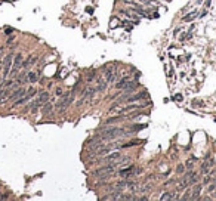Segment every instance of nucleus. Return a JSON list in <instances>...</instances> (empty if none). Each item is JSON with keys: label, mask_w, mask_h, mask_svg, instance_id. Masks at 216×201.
<instances>
[{"label": "nucleus", "mask_w": 216, "mask_h": 201, "mask_svg": "<svg viewBox=\"0 0 216 201\" xmlns=\"http://www.w3.org/2000/svg\"><path fill=\"white\" fill-rule=\"evenodd\" d=\"M195 163V158L192 157V158H190L188 161H187V167H192V164Z\"/></svg>", "instance_id": "obj_20"}, {"label": "nucleus", "mask_w": 216, "mask_h": 201, "mask_svg": "<svg viewBox=\"0 0 216 201\" xmlns=\"http://www.w3.org/2000/svg\"><path fill=\"white\" fill-rule=\"evenodd\" d=\"M0 67H2V58H0Z\"/></svg>", "instance_id": "obj_27"}, {"label": "nucleus", "mask_w": 216, "mask_h": 201, "mask_svg": "<svg viewBox=\"0 0 216 201\" xmlns=\"http://www.w3.org/2000/svg\"><path fill=\"white\" fill-rule=\"evenodd\" d=\"M12 42H14V37H9V39H8V44H9V43H12Z\"/></svg>", "instance_id": "obj_26"}, {"label": "nucleus", "mask_w": 216, "mask_h": 201, "mask_svg": "<svg viewBox=\"0 0 216 201\" xmlns=\"http://www.w3.org/2000/svg\"><path fill=\"white\" fill-rule=\"evenodd\" d=\"M183 169H185V167H183V166H179V167H178V170H176V172H178V173H182V172H183Z\"/></svg>", "instance_id": "obj_22"}, {"label": "nucleus", "mask_w": 216, "mask_h": 201, "mask_svg": "<svg viewBox=\"0 0 216 201\" xmlns=\"http://www.w3.org/2000/svg\"><path fill=\"white\" fill-rule=\"evenodd\" d=\"M144 96H145V92H141V93H138V95H133V96H130L127 100H129V102H135V100H138L139 98H144Z\"/></svg>", "instance_id": "obj_16"}, {"label": "nucleus", "mask_w": 216, "mask_h": 201, "mask_svg": "<svg viewBox=\"0 0 216 201\" xmlns=\"http://www.w3.org/2000/svg\"><path fill=\"white\" fill-rule=\"evenodd\" d=\"M195 15H197V12H191V13H188L187 17L183 18V21H187V22H188V21H192V18L195 17Z\"/></svg>", "instance_id": "obj_18"}, {"label": "nucleus", "mask_w": 216, "mask_h": 201, "mask_svg": "<svg viewBox=\"0 0 216 201\" xmlns=\"http://www.w3.org/2000/svg\"><path fill=\"white\" fill-rule=\"evenodd\" d=\"M14 52H10V53H8L6 56H5V59L2 61V67H3V80H6L9 75V71H10V68H12V61H14Z\"/></svg>", "instance_id": "obj_4"}, {"label": "nucleus", "mask_w": 216, "mask_h": 201, "mask_svg": "<svg viewBox=\"0 0 216 201\" xmlns=\"http://www.w3.org/2000/svg\"><path fill=\"white\" fill-rule=\"evenodd\" d=\"M122 118H123V117H122V116H118V117H113V118H108V120H107V123H108V124H110L111 121H116V120H122Z\"/></svg>", "instance_id": "obj_21"}, {"label": "nucleus", "mask_w": 216, "mask_h": 201, "mask_svg": "<svg viewBox=\"0 0 216 201\" xmlns=\"http://www.w3.org/2000/svg\"><path fill=\"white\" fill-rule=\"evenodd\" d=\"M114 188H116L117 191H123L125 188H127V180H120V182H117L114 185Z\"/></svg>", "instance_id": "obj_12"}, {"label": "nucleus", "mask_w": 216, "mask_h": 201, "mask_svg": "<svg viewBox=\"0 0 216 201\" xmlns=\"http://www.w3.org/2000/svg\"><path fill=\"white\" fill-rule=\"evenodd\" d=\"M93 78H95V75H93V74H91L89 77H87V80H89V82H91V80H93Z\"/></svg>", "instance_id": "obj_24"}, {"label": "nucleus", "mask_w": 216, "mask_h": 201, "mask_svg": "<svg viewBox=\"0 0 216 201\" xmlns=\"http://www.w3.org/2000/svg\"><path fill=\"white\" fill-rule=\"evenodd\" d=\"M200 191H201V185H195V186H194V189H192V197H191V200H197V198H199Z\"/></svg>", "instance_id": "obj_13"}, {"label": "nucleus", "mask_w": 216, "mask_h": 201, "mask_svg": "<svg viewBox=\"0 0 216 201\" xmlns=\"http://www.w3.org/2000/svg\"><path fill=\"white\" fill-rule=\"evenodd\" d=\"M116 70H117V67L113 65V67H110L107 71H105V82H107L108 84L113 83V82L116 80Z\"/></svg>", "instance_id": "obj_8"}, {"label": "nucleus", "mask_w": 216, "mask_h": 201, "mask_svg": "<svg viewBox=\"0 0 216 201\" xmlns=\"http://www.w3.org/2000/svg\"><path fill=\"white\" fill-rule=\"evenodd\" d=\"M25 93H27V89H25L24 86H19V87H17L15 90H12V93L8 96V100L9 102H15V100L19 99L21 96H24Z\"/></svg>", "instance_id": "obj_6"}, {"label": "nucleus", "mask_w": 216, "mask_h": 201, "mask_svg": "<svg viewBox=\"0 0 216 201\" xmlns=\"http://www.w3.org/2000/svg\"><path fill=\"white\" fill-rule=\"evenodd\" d=\"M12 31H14V28H8V30H6V34H9V33H12Z\"/></svg>", "instance_id": "obj_25"}, {"label": "nucleus", "mask_w": 216, "mask_h": 201, "mask_svg": "<svg viewBox=\"0 0 216 201\" xmlns=\"http://www.w3.org/2000/svg\"><path fill=\"white\" fill-rule=\"evenodd\" d=\"M73 99H74V90L73 92H70V93H65L61 99H59V102L56 104V111H59V112H62L64 109L73 102Z\"/></svg>", "instance_id": "obj_3"}, {"label": "nucleus", "mask_w": 216, "mask_h": 201, "mask_svg": "<svg viewBox=\"0 0 216 201\" xmlns=\"http://www.w3.org/2000/svg\"><path fill=\"white\" fill-rule=\"evenodd\" d=\"M22 53H18V55H15L14 56V61H12V68H10V71H9V75L8 77H10V78H15L18 74V71L22 68Z\"/></svg>", "instance_id": "obj_2"}, {"label": "nucleus", "mask_w": 216, "mask_h": 201, "mask_svg": "<svg viewBox=\"0 0 216 201\" xmlns=\"http://www.w3.org/2000/svg\"><path fill=\"white\" fill-rule=\"evenodd\" d=\"M173 198H178L176 195H173L172 192H164V195L161 197V200L163 201H166V200H173Z\"/></svg>", "instance_id": "obj_17"}, {"label": "nucleus", "mask_w": 216, "mask_h": 201, "mask_svg": "<svg viewBox=\"0 0 216 201\" xmlns=\"http://www.w3.org/2000/svg\"><path fill=\"white\" fill-rule=\"evenodd\" d=\"M120 157H122V152H120V151H114V152H111V151H110V154H107V155H105L102 160H104V161H110V163H111V161L120 158Z\"/></svg>", "instance_id": "obj_9"}, {"label": "nucleus", "mask_w": 216, "mask_h": 201, "mask_svg": "<svg viewBox=\"0 0 216 201\" xmlns=\"http://www.w3.org/2000/svg\"><path fill=\"white\" fill-rule=\"evenodd\" d=\"M125 13H126V15H129V18H132V19H136V18H138L136 12H132V10H126Z\"/></svg>", "instance_id": "obj_19"}, {"label": "nucleus", "mask_w": 216, "mask_h": 201, "mask_svg": "<svg viewBox=\"0 0 216 201\" xmlns=\"http://www.w3.org/2000/svg\"><path fill=\"white\" fill-rule=\"evenodd\" d=\"M12 84H14V82H12V80H6V82H3V83L0 84V95H2V92H3L6 87L12 86Z\"/></svg>", "instance_id": "obj_14"}, {"label": "nucleus", "mask_w": 216, "mask_h": 201, "mask_svg": "<svg viewBox=\"0 0 216 201\" xmlns=\"http://www.w3.org/2000/svg\"><path fill=\"white\" fill-rule=\"evenodd\" d=\"M95 93H96V87H91V86H87V87H84L83 95H82V99L79 100V105H82V104H83L84 100L92 99Z\"/></svg>", "instance_id": "obj_7"}, {"label": "nucleus", "mask_w": 216, "mask_h": 201, "mask_svg": "<svg viewBox=\"0 0 216 201\" xmlns=\"http://www.w3.org/2000/svg\"><path fill=\"white\" fill-rule=\"evenodd\" d=\"M56 95H62V89H61V87L56 89Z\"/></svg>", "instance_id": "obj_23"}, {"label": "nucleus", "mask_w": 216, "mask_h": 201, "mask_svg": "<svg viewBox=\"0 0 216 201\" xmlns=\"http://www.w3.org/2000/svg\"><path fill=\"white\" fill-rule=\"evenodd\" d=\"M127 80H129V77H127V75H126V77H123V78H122V80H120V82L116 84V89H123V86L127 83Z\"/></svg>", "instance_id": "obj_15"}, {"label": "nucleus", "mask_w": 216, "mask_h": 201, "mask_svg": "<svg viewBox=\"0 0 216 201\" xmlns=\"http://www.w3.org/2000/svg\"><path fill=\"white\" fill-rule=\"evenodd\" d=\"M52 109H53V105H52V102L48 100L44 105H43V114H50L52 112Z\"/></svg>", "instance_id": "obj_11"}, {"label": "nucleus", "mask_w": 216, "mask_h": 201, "mask_svg": "<svg viewBox=\"0 0 216 201\" xmlns=\"http://www.w3.org/2000/svg\"><path fill=\"white\" fill-rule=\"evenodd\" d=\"M126 130L125 129H120V127H110V129H105L102 130V135L105 139H114V138H118L122 135H125Z\"/></svg>", "instance_id": "obj_5"}, {"label": "nucleus", "mask_w": 216, "mask_h": 201, "mask_svg": "<svg viewBox=\"0 0 216 201\" xmlns=\"http://www.w3.org/2000/svg\"><path fill=\"white\" fill-rule=\"evenodd\" d=\"M37 80H39V77H37V73L31 71V73H28V74H27V82H30V83H36Z\"/></svg>", "instance_id": "obj_10"}, {"label": "nucleus", "mask_w": 216, "mask_h": 201, "mask_svg": "<svg viewBox=\"0 0 216 201\" xmlns=\"http://www.w3.org/2000/svg\"><path fill=\"white\" fill-rule=\"evenodd\" d=\"M49 99H50L49 93H48V92H40V93H39V98L34 100L33 104H31V105H30L27 109H30L31 112H36L37 109L40 108V107H43V105H44V104H46Z\"/></svg>", "instance_id": "obj_1"}]
</instances>
